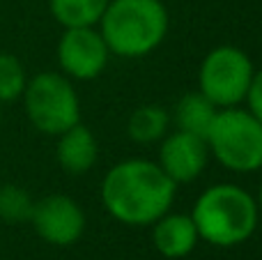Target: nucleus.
I'll use <instances>...</instances> for the list:
<instances>
[{
	"label": "nucleus",
	"mask_w": 262,
	"mask_h": 260,
	"mask_svg": "<svg viewBox=\"0 0 262 260\" xmlns=\"http://www.w3.org/2000/svg\"><path fill=\"white\" fill-rule=\"evenodd\" d=\"M101 205L124 226H152L172 207L177 184L157 161L124 159L108 168L101 182Z\"/></svg>",
	"instance_id": "nucleus-1"
},
{
	"label": "nucleus",
	"mask_w": 262,
	"mask_h": 260,
	"mask_svg": "<svg viewBox=\"0 0 262 260\" xmlns=\"http://www.w3.org/2000/svg\"><path fill=\"white\" fill-rule=\"evenodd\" d=\"M198 235L212 247L230 249L249 242L260 221L258 201L239 184L219 182L205 189L191 210Z\"/></svg>",
	"instance_id": "nucleus-2"
},
{
	"label": "nucleus",
	"mask_w": 262,
	"mask_h": 260,
	"mask_svg": "<svg viewBox=\"0 0 262 260\" xmlns=\"http://www.w3.org/2000/svg\"><path fill=\"white\" fill-rule=\"evenodd\" d=\"M97 28L111 55L143 58L163 44L170 16L163 0H108Z\"/></svg>",
	"instance_id": "nucleus-3"
},
{
	"label": "nucleus",
	"mask_w": 262,
	"mask_h": 260,
	"mask_svg": "<svg viewBox=\"0 0 262 260\" xmlns=\"http://www.w3.org/2000/svg\"><path fill=\"white\" fill-rule=\"evenodd\" d=\"M209 157L230 173H258L262 168V122L251 111L219 109L207 132Z\"/></svg>",
	"instance_id": "nucleus-4"
},
{
	"label": "nucleus",
	"mask_w": 262,
	"mask_h": 260,
	"mask_svg": "<svg viewBox=\"0 0 262 260\" xmlns=\"http://www.w3.org/2000/svg\"><path fill=\"white\" fill-rule=\"evenodd\" d=\"M21 99L30 124L44 136H60L81 122L78 92L62 72H39L28 78Z\"/></svg>",
	"instance_id": "nucleus-5"
},
{
	"label": "nucleus",
	"mask_w": 262,
	"mask_h": 260,
	"mask_svg": "<svg viewBox=\"0 0 262 260\" xmlns=\"http://www.w3.org/2000/svg\"><path fill=\"white\" fill-rule=\"evenodd\" d=\"M253 74L255 67L246 51L223 44L212 49L200 62L198 90L216 109H232L244 104Z\"/></svg>",
	"instance_id": "nucleus-6"
},
{
	"label": "nucleus",
	"mask_w": 262,
	"mask_h": 260,
	"mask_svg": "<svg viewBox=\"0 0 262 260\" xmlns=\"http://www.w3.org/2000/svg\"><path fill=\"white\" fill-rule=\"evenodd\" d=\"M60 72L72 81H95L106 72L111 60V49L104 41L99 28H64L58 39Z\"/></svg>",
	"instance_id": "nucleus-7"
},
{
	"label": "nucleus",
	"mask_w": 262,
	"mask_h": 260,
	"mask_svg": "<svg viewBox=\"0 0 262 260\" xmlns=\"http://www.w3.org/2000/svg\"><path fill=\"white\" fill-rule=\"evenodd\" d=\"M30 224L51 247H72L85 233V212L67 193H49L35 201Z\"/></svg>",
	"instance_id": "nucleus-8"
},
{
	"label": "nucleus",
	"mask_w": 262,
	"mask_h": 260,
	"mask_svg": "<svg viewBox=\"0 0 262 260\" xmlns=\"http://www.w3.org/2000/svg\"><path fill=\"white\" fill-rule=\"evenodd\" d=\"M159 143L161 145L157 164L177 187L193 182L205 173L209 164V147L205 138L175 129L168 132Z\"/></svg>",
	"instance_id": "nucleus-9"
},
{
	"label": "nucleus",
	"mask_w": 262,
	"mask_h": 260,
	"mask_svg": "<svg viewBox=\"0 0 262 260\" xmlns=\"http://www.w3.org/2000/svg\"><path fill=\"white\" fill-rule=\"evenodd\" d=\"M198 242L200 235L191 214L168 210L152 224V244L163 258H186Z\"/></svg>",
	"instance_id": "nucleus-10"
},
{
	"label": "nucleus",
	"mask_w": 262,
	"mask_h": 260,
	"mask_svg": "<svg viewBox=\"0 0 262 260\" xmlns=\"http://www.w3.org/2000/svg\"><path fill=\"white\" fill-rule=\"evenodd\" d=\"M55 138V159L67 175H85L95 168L99 159V143L88 124L78 122Z\"/></svg>",
	"instance_id": "nucleus-11"
},
{
	"label": "nucleus",
	"mask_w": 262,
	"mask_h": 260,
	"mask_svg": "<svg viewBox=\"0 0 262 260\" xmlns=\"http://www.w3.org/2000/svg\"><path fill=\"white\" fill-rule=\"evenodd\" d=\"M216 113H219L216 106L200 90H195V92H184L177 99L175 109L170 113V120L175 122V129H180V132L207 138V132L212 127Z\"/></svg>",
	"instance_id": "nucleus-12"
},
{
	"label": "nucleus",
	"mask_w": 262,
	"mask_h": 260,
	"mask_svg": "<svg viewBox=\"0 0 262 260\" xmlns=\"http://www.w3.org/2000/svg\"><path fill=\"white\" fill-rule=\"evenodd\" d=\"M170 111L159 104L138 106L127 120V134L138 145H152L159 143L170 132Z\"/></svg>",
	"instance_id": "nucleus-13"
},
{
	"label": "nucleus",
	"mask_w": 262,
	"mask_h": 260,
	"mask_svg": "<svg viewBox=\"0 0 262 260\" xmlns=\"http://www.w3.org/2000/svg\"><path fill=\"white\" fill-rule=\"evenodd\" d=\"M108 0H49L53 18L62 28H88L99 26Z\"/></svg>",
	"instance_id": "nucleus-14"
},
{
	"label": "nucleus",
	"mask_w": 262,
	"mask_h": 260,
	"mask_svg": "<svg viewBox=\"0 0 262 260\" xmlns=\"http://www.w3.org/2000/svg\"><path fill=\"white\" fill-rule=\"evenodd\" d=\"M35 198L14 182L0 184V221L9 226L30 224Z\"/></svg>",
	"instance_id": "nucleus-15"
},
{
	"label": "nucleus",
	"mask_w": 262,
	"mask_h": 260,
	"mask_svg": "<svg viewBox=\"0 0 262 260\" xmlns=\"http://www.w3.org/2000/svg\"><path fill=\"white\" fill-rule=\"evenodd\" d=\"M28 74L23 62L14 53L0 51V104H12L23 97Z\"/></svg>",
	"instance_id": "nucleus-16"
},
{
	"label": "nucleus",
	"mask_w": 262,
	"mask_h": 260,
	"mask_svg": "<svg viewBox=\"0 0 262 260\" xmlns=\"http://www.w3.org/2000/svg\"><path fill=\"white\" fill-rule=\"evenodd\" d=\"M244 101H246V106H249L246 111H251L262 122V69H255L253 81H251V88H249V92H246Z\"/></svg>",
	"instance_id": "nucleus-17"
},
{
	"label": "nucleus",
	"mask_w": 262,
	"mask_h": 260,
	"mask_svg": "<svg viewBox=\"0 0 262 260\" xmlns=\"http://www.w3.org/2000/svg\"><path fill=\"white\" fill-rule=\"evenodd\" d=\"M255 201H258V210L262 214V184H260V191H258V196H255Z\"/></svg>",
	"instance_id": "nucleus-18"
},
{
	"label": "nucleus",
	"mask_w": 262,
	"mask_h": 260,
	"mask_svg": "<svg viewBox=\"0 0 262 260\" xmlns=\"http://www.w3.org/2000/svg\"><path fill=\"white\" fill-rule=\"evenodd\" d=\"M0 122H3V104H0Z\"/></svg>",
	"instance_id": "nucleus-19"
}]
</instances>
